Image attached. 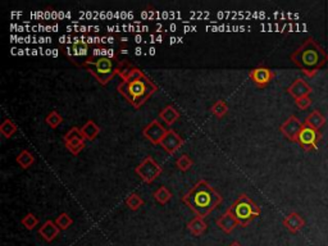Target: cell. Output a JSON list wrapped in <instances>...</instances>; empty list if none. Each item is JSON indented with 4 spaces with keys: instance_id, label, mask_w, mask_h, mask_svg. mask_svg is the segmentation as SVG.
<instances>
[{
    "instance_id": "1",
    "label": "cell",
    "mask_w": 328,
    "mask_h": 246,
    "mask_svg": "<svg viewBox=\"0 0 328 246\" xmlns=\"http://www.w3.org/2000/svg\"><path fill=\"white\" fill-rule=\"evenodd\" d=\"M290 59L305 76L314 77L327 64L328 53L313 37H309L291 54Z\"/></svg>"
},
{
    "instance_id": "2",
    "label": "cell",
    "mask_w": 328,
    "mask_h": 246,
    "mask_svg": "<svg viewBox=\"0 0 328 246\" xmlns=\"http://www.w3.org/2000/svg\"><path fill=\"white\" fill-rule=\"evenodd\" d=\"M182 201L196 214L205 218L222 203V197L205 180H200L194 185L189 193L183 195Z\"/></svg>"
},
{
    "instance_id": "3",
    "label": "cell",
    "mask_w": 328,
    "mask_h": 246,
    "mask_svg": "<svg viewBox=\"0 0 328 246\" xmlns=\"http://www.w3.org/2000/svg\"><path fill=\"white\" fill-rule=\"evenodd\" d=\"M118 93L127 99L135 109H140L152 94L158 91V86L149 77L143 76L132 82H121L117 86Z\"/></svg>"
},
{
    "instance_id": "4",
    "label": "cell",
    "mask_w": 328,
    "mask_h": 246,
    "mask_svg": "<svg viewBox=\"0 0 328 246\" xmlns=\"http://www.w3.org/2000/svg\"><path fill=\"white\" fill-rule=\"evenodd\" d=\"M120 63L121 62H117L116 59L109 57H99L90 58L82 66L83 68H86L90 74H93L96 80L105 86L110 80L114 78V76L118 74Z\"/></svg>"
},
{
    "instance_id": "5",
    "label": "cell",
    "mask_w": 328,
    "mask_h": 246,
    "mask_svg": "<svg viewBox=\"0 0 328 246\" xmlns=\"http://www.w3.org/2000/svg\"><path fill=\"white\" fill-rule=\"evenodd\" d=\"M229 212L233 214L236 220L239 221L240 226L246 227L252 220L260 216V208L256 205L248 195L242 194L233 204L229 206Z\"/></svg>"
},
{
    "instance_id": "6",
    "label": "cell",
    "mask_w": 328,
    "mask_h": 246,
    "mask_svg": "<svg viewBox=\"0 0 328 246\" xmlns=\"http://www.w3.org/2000/svg\"><path fill=\"white\" fill-rule=\"evenodd\" d=\"M135 172L136 174H139V177L144 182L151 183L162 174V167L152 156H146L145 159L135 168Z\"/></svg>"
},
{
    "instance_id": "7",
    "label": "cell",
    "mask_w": 328,
    "mask_h": 246,
    "mask_svg": "<svg viewBox=\"0 0 328 246\" xmlns=\"http://www.w3.org/2000/svg\"><path fill=\"white\" fill-rule=\"evenodd\" d=\"M322 140V133L319 130H315L308 124H303V128L299 133L298 144L305 151H313L318 149L319 141Z\"/></svg>"
},
{
    "instance_id": "8",
    "label": "cell",
    "mask_w": 328,
    "mask_h": 246,
    "mask_svg": "<svg viewBox=\"0 0 328 246\" xmlns=\"http://www.w3.org/2000/svg\"><path fill=\"white\" fill-rule=\"evenodd\" d=\"M249 77L250 80L254 82L256 87L259 89H264L269 85V82L275 78V72L271 68L264 66H259L256 68H252L249 72Z\"/></svg>"
},
{
    "instance_id": "9",
    "label": "cell",
    "mask_w": 328,
    "mask_h": 246,
    "mask_svg": "<svg viewBox=\"0 0 328 246\" xmlns=\"http://www.w3.org/2000/svg\"><path fill=\"white\" fill-rule=\"evenodd\" d=\"M302 121L299 120L296 116H290L285 122L282 123L281 127H279V131L283 136L287 140L292 141V143H298V137L299 133L303 128Z\"/></svg>"
},
{
    "instance_id": "10",
    "label": "cell",
    "mask_w": 328,
    "mask_h": 246,
    "mask_svg": "<svg viewBox=\"0 0 328 246\" xmlns=\"http://www.w3.org/2000/svg\"><path fill=\"white\" fill-rule=\"evenodd\" d=\"M168 130H166L164 127L160 124L158 121H152L146 127H144L143 135L144 137L149 140L150 143L154 144V145H159L160 141L164 139V136L167 135Z\"/></svg>"
},
{
    "instance_id": "11",
    "label": "cell",
    "mask_w": 328,
    "mask_h": 246,
    "mask_svg": "<svg viewBox=\"0 0 328 246\" xmlns=\"http://www.w3.org/2000/svg\"><path fill=\"white\" fill-rule=\"evenodd\" d=\"M159 145L163 148V149L166 150L169 155H173L177 150H179L182 148L183 139L179 136L176 131L168 130V132H167V135L164 136V139L160 141Z\"/></svg>"
},
{
    "instance_id": "12",
    "label": "cell",
    "mask_w": 328,
    "mask_h": 246,
    "mask_svg": "<svg viewBox=\"0 0 328 246\" xmlns=\"http://www.w3.org/2000/svg\"><path fill=\"white\" fill-rule=\"evenodd\" d=\"M312 87L308 82L303 78H296L294 82L287 87V93L291 95L294 99H300V98L309 97L312 94Z\"/></svg>"
},
{
    "instance_id": "13",
    "label": "cell",
    "mask_w": 328,
    "mask_h": 246,
    "mask_svg": "<svg viewBox=\"0 0 328 246\" xmlns=\"http://www.w3.org/2000/svg\"><path fill=\"white\" fill-rule=\"evenodd\" d=\"M283 226L291 233H298L304 228L305 220L298 212H292L283 218Z\"/></svg>"
},
{
    "instance_id": "14",
    "label": "cell",
    "mask_w": 328,
    "mask_h": 246,
    "mask_svg": "<svg viewBox=\"0 0 328 246\" xmlns=\"http://www.w3.org/2000/svg\"><path fill=\"white\" fill-rule=\"evenodd\" d=\"M60 228L56 226V223L53 221H47L41 224V227L39 228V235L43 237L47 243H51L56 239V236L59 235Z\"/></svg>"
},
{
    "instance_id": "15",
    "label": "cell",
    "mask_w": 328,
    "mask_h": 246,
    "mask_svg": "<svg viewBox=\"0 0 328 246\" xmlns=\"http://www.w3.org/2000/svg\"><path fill=\"white\" fill-rule=\"evenodd\" d=\"M217 226L226 233H231L233 230L236 228V226H240L239 221L236 220L233 214L227 210L225 214L219 217L218 220H217Z\"/></svg>"
},
{
    "instance_id": "16",
    "label": "cell",
    "mask_w": 328,
    "mask_h": 246,
    "mask_svg": "<svg viewBox=\"0 0 328 246\" xmlns=\"http://www.w3.org/2000/svg\"><path fill=\"white\" fill-rule=\"evenodd\" d=\"M304 123L308 124V126L313 127V128H315V130H321L322 127L326 124V117L323 116L321 110L314 109L312 113L308 114V117L305 118Z\"/></svg>"
},
{
    "instance_id": "17",
    "label": "cell",
    "mask_w": 328,
    "mask_h": 246,
    "mask_svg": "<svg viewBox=\"0 0 328 246\" xmlns=\"http://www.w3.org/2000/svg\"><path fill=\"white\" fill-rule=\"evenodd\" d=\"M187 228H189V231L194 235V236L199 237L202 236V233L205 232L206 228H208V224L205 223L204 218L195 217L194 220H191L189 223H187Z\"/></svg>"
},
{
    "instance_id": "18",
    "label": "cell",
    "mask_w": 328,
    "mask_h": 246,
    "mask_svg": "<svg viewBox=\"0 0 328 246\" xmlns=\"http://www.w3.org/2000/svg\"><path fill=\"white\" fill-rule=\"evenodd\" d=\"M81 132H82V136L85 140H89V141H93L98 137V135L100 133V127L96 124L94 121H87L83 127L81 128Z\"/></svg>"
},
{
    "instance_id": "19",
    "label": "cell",
    "mask_w": 328,
    "mask_h": 246,
    "mask_svg": "<svg viewBox=\"0 0 328 246\" xmlns=\"http://www.w3.org/2000/svg\"><path fill=\"white\" fill-rule=\"evenodd\" d=\"M159 118L168 126H172L173 123L179 118V112L172 105H167L159 113Z\"/></svg>"
},
{
    "instance_id": "20",
    "label": "cell",
    "mask_w": 328,
    "mask_h": 246,
    "mask_svg": "<svg viewBox=\"0 0 328 246\" xmlns=\"http://www.w3.org/2000/svg\"><path fill=\"white\" fill-rule=\"evenodd\" d=\"M16 162L17 164L24 168V170H28L33 163H35V158H33L32 154L28 151V150H22L18 155L16 156Z\"/></svg>"
},
{
    "instance_id": "21",
    "label": "cell",
    "mask_w": 328,
    "mask_h": 246,
    "mask_svg": "<svg viewBox=\"0 0 328 246\" xmlns=\"http://www.w3.org/2000/svg\"><path fill=\"white\" fill-rule=\"evenodd\" d=\"M17 131H18V127H17L16 123H14L12 120H9V118H5V120L3 121V123L0 124V133H1L5 139H10Z\"/></svg>"
},
{
    "instance_id": "22",
    "label": "cell",
    "mask_w": 328,
    "mask_h": 246,
    "mask_svg": "<svg viewBox=\"0 0 328 246\" xmlns=\"http://www.w3.org/2000/svg\"><path fill=\"white\" fill-rule=\"evenodd\" d=\"M66 148L73 155H78L85 149V139H76L68 141V143H66Z\"/></svg>"
},
{
    "instance_id": "23",
    "label": "cell",
    "mask_w": 328,
    "mask_h": 246,
    "mask_svg": "<svg viewBox=\"0 0 328 246\" xmlns=\"http://www.w3.org/2000/svg\"><path fill=\"white\" fill-rule=\"evenodd\" d=\"M171 197H172V193L166 186H160L154 193V199L159 204H167L171 200Z\"/></svg>"
},
{
    "instance_id": "24",
    "label": "cell",
    "mask_w": 328,
    "mask_h": 246,
    "mask_svg": "<svg viewBox=\"0 0 328 246\" xmlns=\"http://www.w3.org/2000/svg\"><path fill=\"white\" fill-rule=\"evenodd\" d=\"M212 113L213 116H216L217 118H222L226 114L228 113V105L226 104V101L223 100H218L216 103L213 104L212 107Z\"/></svg>"
},
{
    "instance_id": "25",
    "label": "cell",
    "mask_w": 328,
    "mask_h": 246,
    "mask_svg": "<svg viewBox=\"0 0 328 246\" xmlns=\"http://www.w3.org/2000/svg\"><path fill=\"white\" fill-rule=\"evenodd\" d=\"M45 122L48 123V126H49L50 128L55 130L56 127L63 122V117L60 116L56 110H51V112L47 116V118H45Z\"/></svg>"
},
{
    "instance_id": "26",
    "label": "cell",
    "mask_w": 328,
    "mask_h": 246,
    "mask_svg": "<svg viewBox=\"0 0 328 246\" xmlns=\"http://www.w3.org/2000/svg\"><path fill=\"white\" fill-rule=\"evenodd\" d=\"M126 205L128 206L131 210L136 212V210H139L140 208L144 205V200L141 199L137 194H131V195L126 199Z\"/></svg>"
},
{
    "instance_id": "27",
    "label": "cell",
    "mask_w": 328,
    "mask_h": 246,
    "mask_svg": "<svg viewBox=\"0 0 328 246\" xmlns=\"http://www.w3.org/2000/svg\"><path fill=\"white\" fill-rule=\"evenodd\" d=\"M55 223H56V226L59 227L60 230L64 231V230H68V228L72 226L73 220L70 216H68V213H60L59 216L56 217Z\"/></svg>"
},
{
    "instance_id": "28",
    "label": "cell",
    "mask_w": 328,
    "mask_h": 246,
    "mask_svg": "<svg viewBox=\"0 0 328 246\" xmlns=\"http://www.w3.org/2000/svg\"><path fill=\"white\" fill-rule=\"evenodd\" d=\"M21 223L24 224L26 230L31 231V230H33L37 224H39V218H37L35 214L28 213V214H26L22 220H21Z\"/></svg>"
},
{
    "instance_id": "29",
    "label": "cell",
    "mask_w": 328,
    "mask_h": 246,
    "mask_svg": "<svg viewBox=\"0 0 328 246\" xmlns=\"http://www.w3.org/2000/svg\"><path fill=\"white\" fill-rule=\"evenodd\" d=\"M192 160L187 154H183L176 160V166L178 167L179 171H182V172H186V171H189L192 166Z\"/></svg>"
},
{
    "instance_id": "30",
    "label": "cell",
    "mask_w": 328,
    "mask_h": 246,
    "mask_svg": "<svg viewBox=\"0 0 328 246\" xmlns=\"http://www.w3.org/2000/svg\"><path fill=\"white\" fill-rule=\"evenodd\" d=\"M72 50L75 55H85L87 53V44L85 41L80 40L73 41Z\"/></svg>"
},
{
    "instance_id": "31",
    "label": "cell",
    "mask_w": 328,
    "mask_h": 246,
    "mask_svg": "<svg viewBox=\"0 0 328 246\" xmlns=\"http://www.w3.org/2000/svg\"><path fill=\"white\" fill-rule=\"evenodd\" d=\"M76 139H83L82 132L78 127H72L68 132L64 135V143H68V141H72V140Z\"/></svg>"
},
{
    "instance_id": "32",
    "label": "cell",
    "mask_w": 328,
    "mask_h": 246,
    "mask_svg": "<svg viewBox=\"0 0 328 246\" xmlns=\"http://www.w3.org/2000/svg\"><path fill=\"white\" fill-rule=\"evenodd\" d=\"M312 99H310V97H304V98H300V99H296L295 100V104L296 107L299 108L300 110H306L308 109L310 105H312Z\"/></svg>"
},
{
    "instance_id": "33",
    "label": "cell",
    "mask_w": 328,
    "mask_h": 246,
    "mask_svg": "<svg viewBox=\"0 0 328 246\" xmlns=\"http://www.w3.org/2000/svg\"><path fill=\"white\" fill-rule=\"evenodd\" d=\"M229 246H241V245H240L239 243H232V244H231V245H229Z\"/></svg>"
}]
</instances>
